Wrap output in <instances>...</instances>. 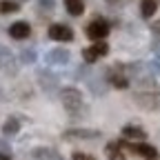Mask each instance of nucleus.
Segmentation results:
<instances>
[{
    "mask_svg": "<svg viewBox=\"0 0 160 160\" xmlns=\"http://www.w3.org/2000/svg\"><path fill=\"white\" fill-rule=\"evenodd\" d=\"M133 102L140 109L147 111H158L160 109V91H140L133 96Z\"/></svg>",
    "mask_w": 160,
    "mask_h": 160,
    "instance_id": "nucleus-1",
    "label": "nucleus"
},
{
    "mask_svg": "<svg viewBox=\"0 0 160 160\" xmlns=\"http://www.w3.org/2000/svg\"><path fill=\"white\" fill-rule=\"evenodd\" d=\"M60 100H62V105L69 111H78L80 107H82V93H80L78 89H73V87H67V89L60 91Z\"/></svg>",
    "mask_w": 160,
    "mask_h": 160,
    "instance_id": "nucleus-2",
    "label": "nucleus"
},
{
    "mask_svg": "<svg viewBox=\"0 0 160 160\" xmlns=\"http://www.w3.org/2000/svg\"><path fill=\"white\" fill-rule=\"evenodd\" d=\"M127 73L136 80L138 85H142V87H153V76L147 71L145 65H129V67H127Z\"/></svg>",
    "mask_w": 160,
    "mask_h": 160,
    "instance_id": "nucleus-3",
    "label": "nucleus"
},
{
    "mask_svg": "<svg viewBox=\"0 0 160 160\" xmlns=\"http://www.w3.org/2000/svg\"><path fill=\"white\" fill-rule=\"evenodd\" d=\"M109 33V22L102 18H96L87 25V36L91 40H105V36Z\"/></svg>",
    "mask_w": 160,
    "mask_h": 160,
    "instance_id": "nucleus-4",
    "label": "nucleus"
},
{
    "mask_svg": "<svg viewBox=\"0 0 160 160\" xmlns=\"http://www.w3.org/2000/svg\"><path fill=\"white\" fill-rule=\"evenodd\" d=\"M107 80H109L116 89H127V87H129V78H127L125 69L120 67V65H113V67L107 71Z\"/></svg>",
    "mask_w": 160,
    "mask_h": 160,
    "instance_id": "nucleus-5",
    "label": "nucleus"
},
{
    "mask_svg": "<svg viewBox=\"0 0 160 160\" xmlns=\"http://www.w3.org/2000/svg\"><path fill=\"white\" fill-rule=\"evenodd\" d=\"M100 136L102 133L98 129H67L65 131V138H71V140H96Z\"/></svg>",
    "mask_w": 160,
    "mask_h": 160,
    "instance_id": "nucleus-6",
    "label": "nucleus"
},
{
    "mask_svg": "<svg viewBox=\"0 0 160 160\" xmlns=\"http://www.w3.org/2000/svg\"><path fill=\"white\" fill-rule=\"evenodd\" d=\"M49 38L51 40H60V42H67L73 38V31L67 25H51L49 27Z\"/></svg>",
    "mask_w": 160,
    "mask_h": 160,
    "instance_id": "nucleus-7",
    "label": "nucleus"
},
{
    "mask_svg": "<svg viewBox=\"0 0 160 160\" xmlns=\"http://www.w3.org/2000/svg\"><path fill=\"white\" fill-rule=\"evenodd\" d=\"M29 33H31V27H29V22H25V20H18V22H13L9 27V36L16 38V40H25Z\"/></svg>",
    "mask_w": 160,
    "mask_h": 160,
    "instance_id": "nucleus-8",
    "label": "nucleus"
},
{
    "mask_svg": "<svg viewBox=\"0 0 160 160\" xmlns=\"http://www.w3.org/2000/svg\"><path fill=\"white\" fill-rule=\"evenodd\" d=\"M131 151H133V153H138V156H142L145 160H156V158H158V151H156V147H151V145H147V142H138V145H131Z\"/></svg>",
    "mask_w": 160,
    "mask_h": 160,
    "instance_id": "nucleus-9",
    "label": "nucleus"
},
{
    "mask_svg": "<svg viewBox=\"0 0 160 160\" xmlns=\"http://www.w3.org/2000/svg\"><path fill=\"white\" fill-rule=\"evenodd\" d=\"M0 67H5L7 73H16V60H13L11 51L2 45H0Z\"/></svg>",
    "mask_w": 160,
    "mask_h": 160,
    "instance_id": "nucleus-10",
    "label": "nucleus"
},
{
    "mask_svg": "<svg viewBox=\"0 0 160 160\" xmlns=\"http://www.w3.org/2000/svg\"><path fill=\"white\" fill-rule=\"evenodd\" d=\"M47 62L49 65H65V62H69V51L67 49H51L47 53Z\"/></svg>",
    "mask_w": 160,
    "mask_h": 160,
    "instance_id": "nucleus-11",
    "label": "nucleus"
},
{
    "mask_svg": "<svg viewBox=\"0 0 160 160\" xmlns=\"http://www.w3.org/2000/svg\"><path fill=\"white\" fill-rule=\"evenodd\" d=\"M38 80H40V87L45 91H56V87H58V78L53 73H49V71H40Z\"/></svg>",
    "mask_w": 160,
    "mask_h": 160,
    "instance_id": "nucleus-12",
    "label": "nucleus"
},
{
    "mask_svg": "<svg viewBox=\"0 0 160 160\" xmlns=\"http://www.w3.org/2000/svg\"><path fill=\"white\" fill-rule=\"evenodd\" d=\"M31 156H33L36 160H62L53 149H47V147H38V149H33Z\"/></svg>",
    "mask_w": 160,
    "mask_h": 160,
    "instance_id": "nucleus-13",
    "label": "nucleus"
},
{
    "mask_svg": "<svg viewBox=\"0 0 160 160\" xmlns=\"http://www.w3.org/2000/svg\"><path fill=\"white\" fill-rule=\"evenodd\" d=\"M145 136H147L145 129H140V127H136V125L122 127V138H129V140H142Z\"/></svg>",
    "mask_w": 160,
    "mask_h": 160,
    "instance_id": "nucleus-14",
    "label": "nucleus"
},
{
    "mask_svg": "<svg viewBox=\"0 0 160 160\" xmlns=\"http://www.w3.org/2000/svg\"><path fill=\"white\" fill-rule=\"evenodd\" d=\"M65 7H67V11L71 16H80L85 11V2H82V0H65Z\"/></svg>",
    "mask_w": 160,
    "mask_h": 160,
    "instance_id": "nucleus-15",
    "label": "nucleus"
},
{
    "mask_svg": "<svg viewBox=\"0 0 160 160\" xmlns=\"http://www.w3.org/2000/svg\"><path fill=\"white\" fill-rule=\"evenodd\" d=\"M158 9V2L156 0H142L140 2V11H142V18H151Z\"/></svg>",
    "mask_w": 160,
    "mask_h": 160,
    "instance_id": "nucleus-16",
    "label": "nucleus"
},
{
    "mask_svg": "<svg viewBox=\"0 0 160 160\" xmlns=\"http://www.w3.org/2000/svg\"><path fill=\"white\" fill-rule=\"evenodd\" d=\"M18 131H20V122H18L16 118H9L7 122H5V127H2V133L5 136H16Z\"/></svg>",
    "mask_w": 160,
    "mask_h": 160,
    "instance_id": "nucleus-17",
    "label": "nucleus"
},
{
    "mask_svg": "<svg viewBox=\"0 0 160 160\" xmlns=\"http://www.w3.org/2000/svg\"><path fill=\"white\" fill-rule=\"evenodd\" d=\"M20 9L18 2H13V0H0V13H16Z\"/></svg>",
    "mask_w": 160,
    "mask_h": 160,
    "instance_id": "nucleus-18",
    "label": "nucleus"
},
{
    "mask_svg": "<svg viewBox=\"0 0 160 160\" xmlns=\"http://www.w3.org/2000/svg\"><path fill=\"white\" fill-rule=\"evenodd\" d=\"M107 153H109V160H125L122 151L118 149V145H116V142H111V145L107 147Z\"/></svg>",
    "mask_w": 160,
    "mask_h": 160,
    "instance_id": "nucleus-19",
    "label": "nucleus"
},
{
    "mask_svg": "<svg viewBox=\"0 0 160 160\" xmlns=\"http://www.w3.org/2000/svg\"><path fill=\"white\" fill-rule=\"evenodd\" d=\"M82 58H85V62H96V60H98V53H96L93 47H87V49H82Z\"/></svg>",
    "mask_w": 160,
    "mask_h": 160,
    "instance_id": "nucleus-20",
    "label": "nucleus"
},
{
    "mask_svg": "<svg viewBox=\"0 0 160 160\" xmlns=\"http://www.w3.org/2000/svg\"><path fill=\"white\" fill-rule=\"evenodd\" d=\"M0 160H11V149L5 140H0Z\"/></svg>",
    "mask_w": 160,
    "mask_h": 160,
    "instance_id": "nucleus-21",
    "label": "nucleus"
},
{
    "mask_svg": "<svg viewBox=\"0 0 160 160\" xmlns=\"http://www.w3.org/2000/svg\"><path fill=\"white\" fill-rule=\"evenodd\" d=\"M93 49H96V53H98V58H100V56H107V51H109V45L105 42V40H98V42L93 45Z\"/></svg>",
    "mask_w": 160,
    "mask_h": 160,
    "instance_id": "nucleus-22",
    "label": "nucleus"
},
{
    "mask_svg": "<svg viewBox=\"0 0 160 160\" xmlns=\"http://www.w3.org/2000/svg\"><path fill=\"white\" fill-rule=\"evenodd\" d=\"M20 58H22V62H33V60H36V51L33 49H22Z\"/></svg>",
    "mask_w": 160,
    "mask_h": 160,
    "instance_id": "nucleus-23",
    "label": "nucleus"
},
{
    "mask_svg": "<svg viewBox=\"0 0 160 160\" xmlns=\"http://www.w3.org/2000/svg\"><path fill=\"white\" fill-rule=\"evenodd\" d=\"M151 71L160 76V56H156V58L151 60Z\"/></svg>",
    "mask_w": 160,
    "mask_h": 160,
    "instance_id": "nucleus-24",
    "label": "nucleus"
},
{
    "mask_svg": "<svg viewBox=\"0 0 160 160\" xmlns=\"http://www.w3.org/2000/svg\"><path fill=\"white\" fill-rule=\"evenodd\" d=\"M38 2H40V7H42L45 11H51V9H53V5H56L53 0H38Z\"/></svg>",
    "mask_w": 160,
    "mask_h": 160,
    "instance_id": "nucleus-25",
    "label": "nucleus"
},
{
    "mask_svg": "<svg viewBox=\"0 0 160 160\" xmlns=\"http://www.w3.org/2000/svg\"><path fill=\"white\" fill-rule=\"evenodd\" d=\"M73 160H96V158H93V156H89V153L78 151V153H73Z\"/></svg>",
    "mask_w": 160,
    "mask_h": 160,
    "instance_id": "nucleus-26",
    "label": "nucleus"
},
{
    "mask_svg": "<svg viewBox=\"0 0 160 160\" xmlns=\"http://www.w3.org/2000/svg\"><path fill=\"white\" fill-rule=\"evenodd\" d=\"M151 31H153L156 36H160V20H156V22L151 25Z\"/></svg>",
    "mask_w": 160,
    "mask_h": 160,
    "instance_id": "nucleus-27",
    "label": "nucleus"
},
{
    "mask_svg": "<svg viewBox=\"0 0 160 160\" xmlns=\"http://www.w3.org/2000/svg\"><path fill=\"white\" fill-rule=\"evenodd\" d=\"M107 2H111V5H113V2H118V0H107Z\"/></svg>",
    "mask_w": 160,
    "mask_h": 160,
    "instance_id": "nucleus-28",
    "label": "nucleus"
},
{
    "mask_svg": "<svg viewBox=\"0 0 160 160\" xmlns=\"http://www.w3.org/2000/svg\"><path fill=\"white\" fill-rule=\"evenodd\" d=\"M20 2H25V0H20Z\"/></svg>",
    "mask_w": 160,
    "mask_h": 160,
    "instance_id": "nucleus-29",
    "label": "nucleus"
}]
</instances>
